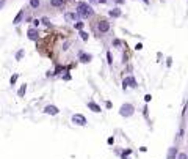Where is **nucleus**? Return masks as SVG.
I'll list each match as a JSON object with an SVG mask.
<instances>
[{
	"mask_svg": "<svg viewBox=\"0 0 188 159\" xmlns=\"http://www.w3.org/2000/svg\"><path fill=\"white\" fill-rule=\"evenodd\" d=\"M88 109H91L93 112H100V107H99L96 102H93V101H89V102H88Z\"/></svg>",
	"mask_w": 188,
	"mask_h": 159,
	"instance_id": "obj_8",
	"label": "nucleus"
},
{
	"mask_svg": "<svg viewBox=\"0 0 188 159\" xmlns=\"http://www.w3.org/2000/svg\"><path fill=\"white\" fill-rule=\"evenodd\" d=\"M113 44H114V46H119V44H121V41H119V40H114V41H113Z\"/></svg>",
	"mask_w": 188,
	"mask_h": 159,
	"instance_id": "obj_22",
	"label": "nucleus"
},
{
	"mask_svg": "<svg viewBox=\"0 0 188 159\" xmlns=\"http://www.w3.org/2000/svg\"><path fill=\"white\" fill-rule=\"evenodd\" d=\"M22 55H24V51H19V52H17V55H16V58H17V60H21Z\"/></svg>",
	"mask_w": 188,
	"mask_h": 159,
	"instance_id": "obj_18",
	"label": "nucleus"
},
{
	"mask_svg": "<svg viewBox=\"0 0 188 159\" xmlns=\"http://www.w3.org/2000/svg\"><path fill=\"white\" fill-rule=\"evenodd\" d=\"M75 28H77V30H82V28H83V22H77V24H75Z\"/></svg>",
	"mask_w": 188,
	"mask_h": 159,
	"instance_id": "obj_17",
	"label": "nucleus"
},
{
	"mask_svg": "<svg viewBox=\"0 0 188 159\" xmlns=\"http://www.w3.org/2000/svg\"><path fill=\"white\" fill-rule=\"evenodd\" d=\"M16 81H17V74H14L13 77H11V85H13V84H14Z\"/></svg>",
	"mask_w": 188,
	"mask_h": 159,
	"instance_id": "obj_19",
	"label": "nucleus"
},
{
	"mask_svg": "<svg viewBox=\"0 0 188 159\" xmlns=\"http://www.w3.org/2000/svg\"><path fill=\"white\" fill-rule=\"evenodd\" d=\"M133 106L132 104H124V106H121V110H119V113L122 115V117H130V115H133Z\"/></svg>",
	"mask_w": 188,
	"mask_h": 159,
	"instance_id": "obj_2",
	"label": "nucleus"
},
{
	"mask_svg": "<svg viewBox=\"0 0 188 159\" xmlns=\"http://www.w3.org/2000/svg\"><path fill=\"white\" fill-rule=\"evenodd\" d=\"M110 16H111V17H119V16H121V10H119V8L110 10Z\"/></svg>",
	"mask_w": 188,
	"mask_h": 159,
	"instance_id": "obj_10",
	"label": "nucleus"
},
{
	"mask_svg": "<svg viewBox=\"0 0 188 159\" xmlns=\"http://www.w3.org/2000/svg\"><path fill=\"white\" fill-rule=\"evenodd\" d=\"M91 58H93V55H89V54H82V55H80V62L88 63V62H91Z\"/></svg>",
	"mask_w": 188,
	"mask_h": 159,
	"instance_id": "obj_9",
	"label": "nucleus"
},
{
	"mask_svg": "<svg viewBox=\"0 0 188 159\" xmlns=\"http://www.w3.org/2000/svg\"><path fill=\"white\" fill-rule=\"evenodd\" d=\"M174 155H175V148H171V150H169V155H168V159H173Z\"/></svg>",
	"mask_w": 188,
	"mask_h": 159,
	"instance_id": "obj_14",
	"label": "nucleus"
},
{
	"mask_svg": "<svg viewBox=\"0 0 188 159\" xmlns=\"http://www.w3.org/2000/svg\"><path fill=\"white\" fill-rule=\"evenodd\" d=\"M72 121H74L75 125H78V126H85L86 125V118L83 117V115H74V117H72Z\"/></svg>",
	"mask_w": 188,
	"mask_h": 159,
	"instance_id": "obj_3",
	"label": "nucleus"
},
{
	"mask_svg": "<svg viewBox=\"0 0 188 159\" xmlns=\"http://www.w3.org/2000/svg\"><path fill=\"white\" fill-rule=\"evenodd\" d=\"M77 14L82 16V17H89V16L94 14V11H93V8H91L89 5H86V3H78V7H77Z\"/></svg>",
	"mask_w": 188,
	"mask_h": 159,
	"instance_id": "obj_1",
	"label": "nucleus"
},
{
	"mask_svg": "<svg viewBox=\"0 0 188 159\" xmlns=\"http://www.w3.org/2000/svg\"><path fill=\"white\" fill-rule=\"evenodd\" d=\"M25 90H27V87H25V85H22V87H21V90H19V96H24V93H25Z\"/></svg>",
	"mask_w": 188,
	"mask_h": 159,
	"instance_id": "obj_15",
	"label": "nucleus"
},
{
	"mask_svg": "<svg viewBox=\"0 0 188 159\" xmlns=\"http://www.w3.org/2000/svg\"><path fill=\"white\" fill-rule=\"evenodd\" d=\"M179 159H187V155L185 153H182V155H179Z\"/></svg>",
	"mask_w": 188,
	"mask_h": 159,
	"instance_id": "obj_21",
	"label": "nucleus"
},
{
	"mask_svg": "<svg viewBox=\"0 0 188 159\" xmlns=\"http://www.w3.org/2000/svg\"><path fill=\"white\" fill-rule=\"evenodd\" d=\"M144 2H146V3H147V2H149V0H144Z\"/></svg>",
	"mask_w": 188,
	"mask_h": 159,
	"instance_id": "obj_25",
	"label": "nucleus"
},
{
	"mask_svg": "<svg viewBox=\"0 0 188 159\" xmlns=\"http://www.w3.org/2000/svg\"><path fill=\"white\" fill-rule=\"evenodd\" d=\"M22 17H24V11H21V13L16 16V19H14V24H19V22L22 21Z\"/></svg>",
	"mask_w": 188,
	"mask_h": 159,
	"instance_id": "obj_12",
	"label": "nucleus"
},
{
	"mask_svg": "<svg viewBox=\"0 0 188 159\" xmlns=\"http://www.w3.org/2000/svg\"><path fill=\"white\" fill-rule=\"evenodd\" d=\"M129 85V87H136V81L133 77H127V79H124V88Z\"/></svg>",
	"mask_w": 188,
	"mask_h": 159,
	"instance_id": "obj_7",
	"label": "nucleus"
},
{
	"mask_svg": "<svg viewBox=\"0 0 188 159\" xmlns=\"http://www.w3.org/2000/svg\"><path fill=\"white\" fill-rule=\"evenodd\" d=\"M30 5H32L33 8H38L39 7V0H30Z\"/></svg>",
	"mask_w": 188,
	"mask_h": 159,
	"instance_id": "obj_13",
	"label": "nucleus"
},
{
	"mask_svg": "<svg viewBox=\"0 0 188 159\" xmlns=\"http://www.w3.org/2000/svg\"><path fill=\"white\" fill-rule=\"evenodd\" d=\"M42 22H44L46 25H50V22H49V19H47V17H42Z\"/></svg>",
	"mask_w": 188,
	"mask_h": 159,
	"instance_id": "obj_20",
	"label": "nucleus"
},
{
	"mask_svg": "<svg viewBox=\"0 0 188 159\" xmlns=\"http://www.w3.org/2000/svg\"><path fill=\"white\" fill-rule=\"evenodd\" d=\"M27 35H28V40H32V41L38 40V30H36V28H28Z\"/></svg>",
	"mask_w": 188,
	"mask_h": 159,
	"instance_id": "obj_5",
	"label": "nucleus"
},
{
	"mask_svg": "<svg viewBox=\"0 0 188 159\" xmlns=\"http://www.w3.org/2000/svg\"><path fill=\"white\" fill-rule=\"evenodd\" d=\"M97 28H99V32L105 33V32H108V30H110V24H108L107 21H100V22L97 24Z\"/></svg>",
	"mask_w": 188,
	"mask_h": 159,
	"instance_id": "obj_4",
	"label": "nucleus"
},
{
	"mask_svg": "<svg viewBox=\"0 0 188 159\" xmlns=\"http://www.w3.org/2000/svg\"><path fill=\"white\" fill-rule=\"evenodd\" d=\"M80 36H82V40H83V41H86V40H88V33H85V32H80Z\"/></svg>",
	"mask_w": 188,
	"mask_h": 159,
	"instance_id": "obj_16",
	"label": "nucleus"
},
{
	"mask_svg": "<svg viewBox=\"0 0 188 159\" xmlns=\"http://www.w3.org/2000/svg\"><path fill=\"white\" fill-rule=\"evenodd\" d=\"M44 112L49 113V115H57V113H58V109H57L55 106H46Z\"/></svg>",
	"mask_w": 188,
	"mask_h": 159,
	"instance_id": "obj_6",
	"label": "nucleus"
},
{
	"mask_svg": "<svg viewBox=\"0 0 188 159\" xmlns=\"http://www.w3.org/2000/svg\"><path fill=\"white\" fill-rule=\"evenodd\" d=\"M116 2H118V3H124V2H125V0H116Z\"/></svg>",
	"mask_w": 188,
	"mask_h": 159,
	"instance_id": "obj_23",
	"label": "nucleus"
},
{
	"mask_svg": "<svg viewBox=\"0 0 188 159\" xmlns=\"http://www.w3.org/2000/svg\"><path fill=\"white\" fill-rule=\"evenodd\" d=\"M3 7V2H0V8H2Z\"/></svg>",
	"mask_w": 188,
	"mask_h": 159,
	"instance_id": "obj_24",
	"label": "nucleus"
},
{
	"mask_svg": "<svg viewBox=\"0 0 188 159\" xmlns=\"http://www.w3.org/2000/svg\"><path fill=\"white\" fill-rule=\"evenodd\" d=\"M64 0H50V5L52 7H63Z\"/></svg>",
	"mask_w": 188,
	"mask_h": 159,
	"instance_id": "obj_11",
	"label": "nucleus"
}]
</instances>
